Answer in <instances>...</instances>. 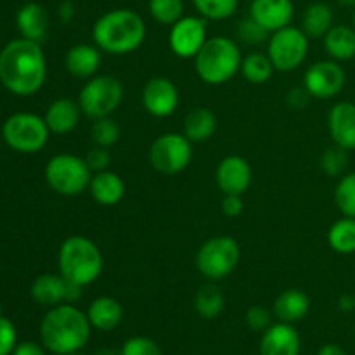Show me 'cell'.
Here are the masks:
<instances>
[{"mask_svg": "<svg viewBox=\"0 0 355 355\" xmlns=\"http://www.w3.org/2000/svg\"><path fill=\"white\" fill-rule=\"evenodd\" d=\"M96 355H120V350H116V349H101V350H97Z\"/></svg>", "mask_w": 355, "mask_h": 355, "instance_id": "obj_48", "label": "cell"}, {"mask_svg": "<svg viewBox=\"0 0 355 355\" xmlns=\"http://www.w3.org/2000/svg\"><path fill=\"white\" fill-rule=\"evenodd\" d=\"M217 130V116L208 107H196L189 111L184 118V132L182 134L191 142H205L211 137Z\"/></svg>", "mask_w": 355, "mask_h": 355, "instance_id": "obj_27", "label": "cell"}, {"mask_svg": "<svg viewBox=\"0 0 355 355\" xmlns=\"http://www.w3.org/2000/svg\"><path fill=\"white\" fill-rule=\"evenodd\" d=\"M335 2H338L343 7H355V0H335Z\"/></svg>", "mask_w": 355, "mask_h": 355, "instance_id": "obj_49", "label": "cell"}, {"mask_svg": "<svg viewBox=\"0 0 355 355\" xmlns=\"http://www.w3.org/2000/svg\"><path fill=\"white\" fill-rule=\"evenodd\" d=\"M311 38L298 26H284L270 33L267 40V55L272 61L276 71H295L304 64L309 54Z\"/></svg>", "mask_w": 355, "mask_h": 355, "instance_id": "obj_10", "label": "cell"}, {"mask_svg": "<svg viewBox=\"0 0 355 355\" xmlns=\"http://www.w3.org/2000/svg\"><path fill=\"white\" fill-rule=\"evenodd\" d=\"M82 107L78 101L68 99V97H59L52 101L45 110L44 120L47 123L49 130L54 135H66L75 130L82 118Z\"/></svg>", "mask_w": 355, "mask_h": 355, "instance_id": "obj_19", "label": "cell"}, {"mask_svg": "<svg viewBox=\"0 0 355 355\" xmlns=\"http://www.w3.org/2000/svg\"><path fill=\"white\" fill-rule=\"evenodd\" d=\"M239 45L229 37H211L194 58V69L207 85H224L241 69Z\"/></svg>", "mask_w": 355, "mask_h": 355, "instance_id": "obj_5", "label": "cell"}, {"mask_svg": "<svg viewBox=\"0 0 355 355\" xmlns=\"http://www.w3.org/2000/svg\"><path fill=\"white\" fill-rule=\"evenodd\" d=\"M87 318L92 329L104 333L113 331L123 321V307L113 297H97L96 300L90 302Z\"/></svg>", "mask_w": 355, "mask_h": 355, "instance_id": "obj_24", "label": "cell"}, {"mask_svg": "<svg viewBox=\"0 0 355 355\" xmlns=\"http://www.w3.org/2000/svg\"><path fill=\"white\" fill-rule=\"evenodd\" d=\"M92 40L106 54H132L144 44L146 23L132 9L107 10L94 23Z\"/></svg>", "mask_w": 355, "mask_h": 355, "instance_id": "obj_3", "label": "cell"}, {"mask_svg": "<svg viewBox=\"0 0 355 355\" xmlns=\"http://www.w3.org/2000/svg\"><path fill=\"white\" fill-rule=\"evenodd\" d=\"M85 162L92 173L103 172V170H110L111 165V153L107 148H101V146H94L85 156Z\"/></svg>", "mask_w": 355, "mask_h": 355, "instance_id": "obj_41", "label": "cell"}, {"mask_svg": "<svg viewBox=\"0 0 355 355\" xmlns=\"http://www.w3.org/2000/svg\"><path fill=\"white\" fill-rule=\"evenodd\" d=\"M309 97H311V94L307 92L305 87H295V89H291L290 92H288L286 103L288 106L293 107V110H302L304 106H307Z\"/></svg>", "mask_w": 355, "mask_h": 355, "instance_id": "obj_43", "label": "cell"}, {"mask_svg": "<svg viewBox=\"0 0 355 355\" xmlns=\"http://www.w3.org/2000/svg\"><path fill=\"white\" fill-rule=\"evenodd\" d=\"M335 203L343 217L355 218V172H347L335 187Z\"/></svg>", "mask_w": 355, "mask_h": 355, "instance_id": "obj_35", "label": "cell"}, {"mask_svg": "<svg viewBox=\"0 0 355 355\" xmlns=\"http://www.w3.org/2000/svg\"><path fill=\"white\" fill-rule=\"evenodd\" d=\"M347 83V73L335 59L318 61L307 68L304 75V87L311 97L315 99H333L343 90Z\"/></svg>", "mask_w": 355, "mask_h": 355, "instance_id": "obj_13", "label": "cell"}, {"mask_svg": "<svg viewBox=\"0 0 355 355\" xmlns=\"http://www.w3.org/2000/svg\"><path fill=\"white\" fill-rule=\"evenodd\" d=\"M222 214L229 218H236L243 214V203L241 194H224V200H222Z\"/></svg>", "mask_w": 355, "mask_h": 355, "instance_id": "obj_42", "label": "cell"}, {"mask_svg": "<svg viewBox=\"0 0 355 355\" xmlns=\"http://www.w3.org/2000/svg\"><path fill=\"white\" fill-rule=\"evenodd\" d=\"M250 16L262 24L269 33L290 26L295 16V6L291 0H252Z\"/></svg>", "mask_w": 355, "mask_h": 355, "instance_id": "obj_17", "label": "cell"}, {"mask_svg": "<svg viewBox=\"0 0 355 355\" xmlns=\"http://www.w3.org/2000/svg\"><path fill=\"white\" fill-rule=\"evenodd\" d=\"M16 26L21 37L26 40L42 42L47 38L49 33V14L44 6L37 2H28L16 12Z\"/></svg>", "mask_w": 355, "mask_h": 355, "instance_id": "obj_22", "label": "cell"}, {"mask_svg": "<svg viewBox=\"0 0 355 355\" xmlns=\"http://www.w3.org/2000/svg\"><path fill=\"white\" fill-rule=\"evenodd\" d=\"M101 49L96 44H78L73 45L64 58V66L68 73L75 78L89 80L97 75L103 62Z\"/></svg>", "mask_w": 355, "mask_h": 355, "instance_id": "obj_20", "label": "cell"}, {"mask_svg": "<svg viewBox=\"0 0 355 355\" xmlns=\"http://www.w3.org/2000/svg\"><path fill=\"white\" fill-rule=\"evenodd\" d=\"M123 83L113 75H96L80 89L78 101L82 113L90 120L111 116L123 101Z\"/></svg>", "mask_w": 355, "mask_h": 355, "instance_id": "obj_7", "label": "cell"}, {"mask_svg": "<svg viewBox=\"0 0 355 355\" xmlns=\"http://www.w3.org/2000/svg\"><path fill=\"white\" fill-rule=\"evenodd\" d=\"M347 168H349V151L347 149L333 144L331 148H328L322 153L321 170L328 177L340 179L342 175H345Z\"/></svg>", "mask_w": 355, "mask_h": 355, "instance_id": "obj_36", "label": "cell"}, {"mask_svg": "<svg viewBox=\"0 0 355 355\" xmlns=\"http://www.w3.org/2000/svg\"><path fill=\"white\" fill-rule=\"evenodd\" d=\"M66 355H82L80 352H75V354H66Z\"/></svg>", "mask_w": 355, "mask_h": 355, "instance_id": "obj_51", "label": "cell"}, {"mask_svg": "<svg viewBox=\"0 0 355 355\" xmlns=\"http://www.w3.org/2000/svg\"><path fill=\"white\" fill-rule=\"evenodd\" d=\"M121 137V128L111 116L99 118L94 120L92 127H90V141L94 146H101V148H113Z\"/></svg>", "mask_w": 355, "mask_h": 355, "instance_id": "obj_33", "label": "cell"}, {"mask_svg": "<svg viewBox=\"0 0 355 355\" xmlns=\"http://www.w3.org/2000/svg\"><path fill=\"white\" fill-rule=\"evenodd\" d=\"M260 355H300L302 340L290 322H274L262 333Z\"/></svg>", "mask_w": 355, "mask_h": 355, "instance_id": "obj_16", "label": "cell"}, {"mask_svg": "<svg viewBox=\"0 0 355 355\" xmlns=\"http://www.w3.org/2000/svg\"><path fill=\"white\" fill-rule=\"evenodd\" d=\"M10 355H45V347L35 342H21Z\"/></svg>", "mask_w": 355, "mask_h": 355, "instance_id": "obj_44", "label": "cell"}, {"mask_svg": "<svg viewBox=\"0 0 355 355\" xmlns=\"http://www.w3.org/2000/svg\"><path fill=\"white\" fill-rule=\"evenodd\" d=\"M270 33L257 23L252 16L243 17L238 23V38L246 45H260L269 40Z\"/></svg>", "mask_w": 355, "mask_h": 355, "instance_id": "obj_37", "label": "cell"}, {"mask_svg": "<svg viewBox=\"0 0 355 355\" xmlns=\"http://www.w3.org/2000/svg\"><path fill=\"white\" fill-rule=\"evenodd\" d=\"M58 267L64 279L85 288L101 277L104 259L92 239L75 234L66 238L59 246Z\"/></svg>", "mask_w": 355, "mask_h": 355, "instance_id": "obj_4", "label": "cell"}, {"mask_svg": "<svg viewBox=\"0 0 355 355\" xmlns=\"http://www.w3.org/2000/svg\"><path fill=\"white\" fill-rule=\"evenodd\" d=\"M149 14L163 26H172L184 16V0H149Z\"/></svg>", "mask_w": 355, "mask_h": 355, "instance_id": "obj_34", "label": "cell"}, {"mask_svg": "<svg viewBox=\"0 0 355 355\" xmlns=\"http://www.w3.org/2000/svg\"><path fill=\"white\" fill-rule=\"evenodd\" d=\"M246 324L250 329L257 333H263L267 328L274 324L272 322V312L269 309L262 307V305H253L246 312Z\"/></svg>", "mask_w": 355, "mask_h": 355, "instance_id": "obj_39", "label": "cell"}, {"mask_svg": "<svg viewBox=\"0 0 355 355\" xmlns=\"http://www.w3.org/2000/svg\"><path fill=\"white\" fill-rule=\"evenodd\" d=\"M0 318H2V307H0Z\"/></svg>", "mask_w": 355, "mask_h": 355, "instance_id": "obj_52", "label": "cell"}, {"mask_svg": "<svg viewBox=\"0 0 355 355\" xmlns=\"http://www.w3.org/2000/svg\"><path fill=\"white\" fill-rule=\"evenodd\" d=\"M87 191L96 203L103 207H114L123 200L125 182L113 170H103V172L92 173Z\"/></svg>", "mask_w": 355, "mask_h": 355, "instance_id": "obj_23", "label": "cell"}, {"mask_svg": "<svg viewBox=\"0 0 355 355\" xmlns=\"http://www.w3.org/2000/svg\"><path fill=\"white\" fill-rule=\"evenodd\" d=\"M274 71H276V68H274L270 58L262 52H252V54L245 55L241 61V69H239L245 80H248L250 83H255V85L269 82Z\"/></svg>", "mask_w": 355, "mask_h": 355, "instance_id": "obj_31", "label": "cell"}, {"mask_svg": "<svg viewBox=\"0 0 355 355\" xmlns=\"http://www.w3.org/2000/svg\"><path fill=\"white\" fill-rule=\"evenodd\" d=\"M0 142H2V134H0Z\"/></svg>", "mask_w": 355, "mask_h": 355, "instance_id": "obj_53", "label": "cell"}, {"mask_svg": "<svg viewBox=\"0 0 355 355\" xmlns=\"http://www.w3.org/2000/svg\"><path fill=\"white\" fill-rule=\"evenodd\" d=\"M47 123L44 116L35 113H14L3 121L2 139L12 151L21 155H35L42 151L49 141Z\"/></svg>", "mask_w": 355, "mask_h": 355, "instance_id": "obj_8", "label": "cell"}, {"mask_svg": "<svg viewBox=\"0 0 355 355\" xmlns=\"http://www.w3.org/2000/svg\"><path fill=\"white\" fill-rule=\"evenodd\" d=\"M59 14H61L62 21H69V19H71V16H73V7H71V3H69V2L62 3L61 10H59Z\"/></svg>", "mask_w": 355, "mask_h": 355, "instance_id": "obj_47", "label": "cell"}, {"mask_svg": "<svg viewBox=\"0 0 355 355\" xmlns=\"http://www.w3.org/2000/svg\"><path fill=\"white\" fill-rule=\"evenodd\" d=\"M309 311H311V298L307 297V293L295 288L284 290L274 302V315L281 322L293 324V322L302 321L307 318Z\"/></svg>", "mask_w": 355, "mask_h": 355, "instance_id": "obj_25", "label": "cell"}, {"mask_svg": "<svg viewBox=\"0 0 355 355\" xmlns=\"http://www.w3.org/2000/svg\"><path fill=\"white\" fill-rule=\"evenodd\" d=\"M45 80L47 61L40 44L21 37L0 51V83L10 94L33 96L44 87Z\"/></svg>", "mask_w": 355, "mask_h": 355, "instance_id": "obj_1", "label": "cell"}, {"mask_svg": "<svg viewBox=\"0 0 355 355\" xmlns=\"http://www.w3.org/2000/svg\"><path fill=\"white\" fill-rule=\"evenodd\" d=\"M225 305V297L220 288L214 283H207L198 290L194 297V309L201 319H217Z\"/></svg>", "mask_w": 355, "mask_h": 355, "instance_id": "obj_29", "label": "cell"}, {"mask_svg": "<svg viewBox=\"0 0 355 355\" xmlns=\"http://www.w3.org/2000/svg\"><path fill=\"white\" fill-rule=\"evenodd\" d=\"M120 355H163V352L155 340L148 336H132L125 340Z\"/></svg>", "mask_w": 355, "mask_h": 355, "instance_id": "obj_38", "label": "cell"}, {"mask_svg": "<svg viewBox=\"0 0 355 355\" xmlns=\"http://www.w3.org/2000/svg\"><path fill=\"white\" fill-rule=\"evenodd\" d=\"M90 326L87 312L75 304H61L51 307L40 322V342L54 355L80 352L90 338Z\"/></svg>", "mask_w": 355, "mask_h": 355, "instance_id": "obj_2", "label": "cell"}, {"mask_svg": "<svg viewBox=\"0 0 355 355\" xmlns=\"http://www.w3.org/2000/svg\"><path fill=\"white\" fill-rule=\"evenodd\" d=\"M148 156L156 172L177 175L184 172L193 159V142L184 134L168 132L153 141Z\"/></svg>", "mask_w": 355, "mask_h": 355, "instance_id": "obj_11", "label": "cell"}, {"mask_svg": "<svg viewBox=\"0 0 355 355\" xmlns=\"http://www.w3.org/2000/svg\"><path fill=\"white\" fill-rule=\"evenodd\" d=\"M198 16L207 21H224L234 16L239 0H193Z\"/></svg>", "mask_w": 355, "mask_h": 355, "instance_id": "obj_32", "label": "cell"}, {"mask_svg": "<svg viewBox=\"0 0 355 355\" xmlns=\"http://www.w3.org/2000/svg\"><path fill=\"white\" fill-rule=\"evenodd\" d=\"M253 180L252 166L248 159L239 155H229L222 159L215 170V182L222 194H245Z\"/></svg>", "mask_w": 355, "mask_h": 355, "instance_id": "obj_15", "label": "cell"}, {"mask_svg": "<svg viewBox=\"0 0 355 355\" xmlns=\"http://www.w3.org/2000/svg\"><path fill=\"white\" fill-rule=\"evenodd\" d=\"M69 281L64 279L61 274H40L31 283L30 293L31 298L38 305L44 307H55V305L68 304Z\"/></svg>", "mask_w": 355, "mask_h": 355, "instance_id": "obj_21", "label": "cell"}, {"mask_svg": "<svg viewBox=\"0 0 355 355\" xmlns=\"http://www.w3.org/2000/svg\"><path fill=\"white\" fill-rule=\"evenodd\" d=\"M241 259L239 243L231 236H215L207 239L196 253V267L208 281L225 279L234 272Z\"/></svg>", "mask_w": 355, "mask_h": 355, "instance_id": "obj_9", "label": "cell"}, {"mask_svg": "<svg viewBox=\"0 0 355 355\" xmlns=\"http://www.w3.org/2000/svg\"><path fill=\"white\" fill-rule=\"evenodd\" d=\"M17 345V331L12 321L0 318V355H10Z\"/></svg>", "mask_w": 355, "mask_h": 355, "instance_id": "obj_40", "label": "cell"}, {"mask_svg": "<svg viewBox=\"0 0 355 355\" xmlns=\"http://www.w3.org/2000/svg\"><path fill=\"white\" fill-rule=\"evenodd\" d=\"M208 21L201 16H182L170 26L168 47L179 59H194L208 40Z\"/></svg>", "mask_w": 355, "mask_h": 355, "instance_id": "obj_12", "label": "cell"}, {"mask_svg": "<svg viewBox=\"0 0 355 355\" xmlns=\"http://www.w3.org/2000/svg\"><path fill=\"white\" fill-rule=\"evenodd\" d=\"M352 28L355 30V12H354V17H352Z\"/></svg>", "mask_w": 355, "mask_h": 355, "instance_id": "obj_50", "label": "cell"}, {"mask_svg": "<svg viewBox=\"0 0 355 355\" xmlns=\"http://www.w3.org/2000/svg\"><path fill=\"white\" fill-rule=\"evenodd\" d=\"M328 245L340 255L355 253V218H338L328 231Z\"/></svg>", "mask_w": 355, "mask_h": 355, "instance_id": "obj_30", "label": "cell"}, {"mask_svg": "<svg viewBox=\"0 0 355 355\" xmlns=\"http://www.w3.org/2000/svg\"><path fill=\"white\" fill-rule=\"evenodd\" d=\"M180 104V94L175 83L166 76H153L142 89V107L155 118H168Z\"/></svg>", "mask_w": 355, "mask_h": 355, "instance_id": "obj_14", "label": "cell"}, {"mask_svg": "<svg viewBox=\"0 0 355 355\" xmlns=\"http://www.w3.org/2000/svg\"><path fill=\"white\" fill-rule=\"evenodd\" d=\"M322 42L329 59L342 62L355 58V30L352 26L333 24L331 30L322 37Z\"/></svg>", "mask_w": 355, "mask_h": 355, "instance_id": "obj_26", "label": "cell"}, {"mask_svg": "<svg viewBox=\"0 0 355 355\" xmlns=\"http://www.w3.org/2000/svg\"><path fill=\"white\" fill-rule=\"evenodd\" d=\"M318 355H349V354H347L342 347L336 345V343H326V345H322L321 349L318 350Z\"/></svg>", "mask_w": 355, "mask_h": 355, "instance_id": "obj_46", "label": "cell"}, {"mask_svg": "<svg viewBox=\"0 0 355 355\" xmlns=\"http://www.w3.org/2000/svg\"><path fill=\"white\" fill-rule=\"evenodd\" d=\"M45 180L54 193L61 196H78L89 189L92 170L87 165L85 158L71 155V153H59L54 155L45 165Z\"/></svg>", "mask_w": 355, "mask_h": 355, "instance_id": "obj_6", "label": "cell"}, {"mask_svg": "<svg viewBox=\"0 0 355 355\" xmlns=\"http://www.w3.org/2000/svg\"><path fill=\"white\" fill-rule=\"evenodd\" d=\"M338 309L342 312H352L355 311V295H342L338 298Z\"/></svg>", "mask_w": 355, "mask_h": 355, "instance_id": "obj_45", "label": "cell"}, {"mask_svg": "<svg viewBox=\"0 0 355 355\" xmlns=\"http://www.w3.org/2000/svg\"><path fill=\"white\" fill-rule=\"evenodd\" d=\"M328 130L333 144L355 151V103L340 101L329 110Z\"/></svg>", "mask_w": 355, "mask_h": 355, "instance_id": "obj_18", "label": "cell"}, {"mask_svg": "<svg viewBox=\"0 0 355 355\" xmlns=\"http://www.w3.org/2000/svg\"><path fill=\"white\" fill-rule=\"evenodd\" d=\"M354 333H355V326H354Z\"/></svg>", "mask_w": 355, "mask_h": 355, "instance_id": "obj_54", "label": "cell"}, {"mask_svg": "<svg viewBox=\"0 0 355 355\" xmlns=\"http://www.w3.org/2000/svg\"><path fill=\"white\" fill-rule=\"evenodd\" d=\"M333 10L328 3L314 2L302 16V30L309 38H322L333 28Z\"/></svg>", "mask_w": 355, "mask_h": 355, "instance_id": "obj_28", "label": "cell"}]
</instances>
